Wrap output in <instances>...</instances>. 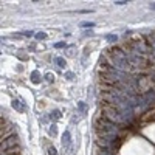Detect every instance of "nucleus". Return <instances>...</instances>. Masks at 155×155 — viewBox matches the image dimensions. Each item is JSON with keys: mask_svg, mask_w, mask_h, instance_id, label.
<instances>
[{"mask_svg": "<svg viewBox=\"0 0 155 155\" xmlns=\"http://www.w3.org/2000/svg\"><path fill=\"white\" fill-rule=\"evenodd\" d=\"M81 27H90V28H92V27H95V23L93 22H82Z\"/></svg>", "mask_w": 155, "mask_h": 155, "instance_id": "a211bd4d", "label": "nucleus"}, {"mask_svg": "<svg viewBox=\"0 0 155 155\" xmlns=\"http://www.w3.org/2000/svg\"><path fill=\"white\" fill-rule=\"evenodd\" d=\"M150 8H152V9H155V2H153V3H150Z\"/></svg>", "mask_w": 155, "mask_h": 155, "instance_id": "393cba45", "label": "nucleus"}, {"mask_svg": "<svg viewBox=\"0 0 155 155\" xmlns=\"http://www.w3.org/2000/svg\"><path fill=\"white\" fill-rule=\"evenodd\" d=\"M61 116H62V115H61V110H58V109L51 112V118H53V120H59Z\"/></svg>", "mask_w": 155, "mask_h": 155, "instance_id": "4468645a", "label": "nucleus"}, {"mask_svg": "<svg viewBox=\"0 0 155 155\" xmlns=\"http://www.w3.org/2000/svg\"><path fill=\"white\" fill-rule=\"evenodd\" d=\"M65 76H67V79H73V78H74V73H71V71H67V73H65Z\"/></svg>", "mask_w": 155, "mask_h": 155, "instance_id": "aec40b11", "label": "nucleus"}, {"mask_svg": "<svg viewBox=\"0 0 155 155\" xmlns=\"http://www.w3.org/2000/svg\"><path fill=\"white\" fill-rule=\"evenodd\" d=\"M95 132L96 137L99 138H118V124H115L113 121L107 120L106 116H98L95 121Z\"/></svg>", "mask_w": 155, "mask_h": 155, "instance_id": "f03ea898", "label": "nucleus"}, {"mask_svg": "<svg viewBox=\"0 0 155 155\" xmlns=\"http://www.w3.org/2000/svg\"><path fill=\"white\" fill-rule=\"evenodd\" d=\"M115 3H116V5H126L127 2H126V0H116Z\"/></svg>", "mask_w": 155, "mask_h": 155, "instance_id": "412c9836", "label": "nucleus"}, {"mask_svg": "<svg viewBox=\"0 0 155 155\" xmlns=\"http://www.w3.org/2000/svg\"><path fill=\"white\" fill-rule=\"evenodd\" d=\"M102 116H106L107 120L113 121L115 124L126 126V124H130L132 123L130 120H127L126 116L123 115V112L118 107L113 106V104H109V102H102Z\"/></svg>", "mask_w": 155, "mask_h": 155, "instance_id": "7ed1b4c3", "label": "nucleus"}, {"mask_svg": "<svg viewBox=\"0 0 155 155\" xmlns=\"http://www.w3.org/2000/svg\"><path fill=\"white\" fill-rule=\"evenodd\" d=\"M127 44L135 53L144 56V58H150V47H149L146 39H134V41L127 42Z\"/></svg>", "mask_w": 155, "mask_h": 155, "instance_id": "20e7f679", "label": "nucleus"}, {"mask_svg": "<svg viewBox=\"0 0 155 155\" xmlns=\"http://www.w3.org/2000/svg\"><path fill=\"white\" fill-rule=\"evenodd\" d=\"M102 61H106L109 65L115 67V68H118L120 71H124V73H129L132 70V65H130V62H129L126 53H124V50L121 47H113L110 50L106 51V54L101 58Z\"/></svg>", "mask_w": 155, "mask_h": 155, "instance_id": "f257e3e1", "label": "nucleus"}, {"mask_svg": "<svg viewBox=\"0 0 155 155\" xmlns=\"http://www.w3.org/2000/svg\"><path fill=\"white\" fill-rule=\"evenodd\" d=\"M47 79L51 82V81H54V76H53V74H47Z\"/></svg>", "mask_w": 155, "mask_h": 155, "instance_id": "4be33fe9", "label": "nucleus"}, {"mask_svg": "<svg viewBox=\"0 0 155 155\" xmlns=\"http://www.w3.org/2000/svg\"><path fill=\"white\" fill-rule=\"evenodd\" d=\"M54 62H56V65L61 67V68H65V65H67V64H65V59H64V58H59V56L54 58Z\"/></svg>", "mask_w": 155, "mask_h": 155, "instance_id": "9b49d317", "label": "nucleus"}, {"mask_svg": "<svg viewBox=\"0 0 155 155\" xmlns=\"http://www.w3.org/2000/svg\"><path fill=\"white\" fill-rule=\"evenodd\" d=\"M12 107H14L17 112H25V106L22 104L19 99H14V101H12Z\"/></svg>", "mask_w": 155, "mask_h": 155, "instance_id": "9d476101", "label": "nucleus"}, {"mask_svg": "<svg viewBox=\"0 0 155 155\" xmlns=\"http://www.w3.org/2000/svg\"><path fill=\"white\" fill-rule=\"evenodd\" d=\"M19 146V138L17 137H8L5 140H2V146H0V149H2V152L8 150V149H12V147H17Z\"/></svg>", "mask_w": 155, "mask_h": 155, "instance_id": "39448f33", "label": "nucleus"}, {"mask_svg": "<svg viewBox=\"0 0 155 155\" xmlns=\"http://www.w3.org/2000/svg\"><path fill=\"white\" fill-rule=\"evenodd\" d=\"M70 144H71V135H70L68 130H65L62 135V146L65 149H70Z\"/></svg>", "mask_w": 155, "mask_h": 155, "instance_id": "0eeeda50", "label": "nucleus"}, {"mask_svg": "<svg viewBox=\"0 0 155 155\" xmlns=\"http://www.w3.org/2000/svg\"><path fill=\"white\" fill-rule=\"evenodd\" d=\"M14 126L12 124H8V126H2V140L8 138V137H12L14 135Z\"/></svg>", "mask_w": 155, "mask_h": 155, "instance_id": "423d86ee", "label": "nucleus"}, {"mask_svg": "<svg viewBox=\"0 0 155 155\" xmlns=\"http://www.w3.org/2000/svg\"><path fill=\"white\" fill-rule=\"evenodd\" d=\"M19 150H20V147L17 146V147H12V149H8V150L2 152V155H17Z\"/></svg>", "mask_w": 155, "mask_h": 155, "instance_id": "f8f14e48", "label": "nucleus"}, {"mask_svg": "<svg viewBox=\"0 0 155 155\" xmlns=\"http://www.w3.org/2000/svg\"><path fill=\"white\" fill-rule=\"evenodd\" d=\"M95 155H115L113 149H106V147H96L95 149Z\"/></svg>", "mask_w": 155, "mask_h": 155, "instance_id": "6e6552de", "label": "nucleus"}, {"mask_svg": "<svg viewBox=\"0 0 155 155\" xmlns=\"http://www.w3.org/2000/svg\"><path fill=\"white\" fill-rule=\"evenodd\" d=\"M22 34H23V36H31V34H33V33H31V31H23V33H22Z\"/></svg>", "mask_w": 155, "mask_h": 155, "instance_id": "b1692460", "label": "nucleus"}, {"mask_svg": "<svg viewBox=\"0 0 155 155\" xmlns=\"http://www.w3.org/2000/svg\"><path fill=\"white\" fill-rule=\"evenodd\" d=\"M36 39H39V41H42V39H47V34L42 33V31H39V33H36Z\"/></svg>", "mask_w": 155, "mask_h": 155, "instance_id": "dca6fc26", "label": "nucleus"}, {"mask_svg": "<svg viewBox=\"0 0 155 155\" xmlns=\"http://www.w3.org/2000/svg\"><path fill=\"white\" fill-rule=\"evenodd\" d=\"M48 153H50V155H58V150H56L54 147H50V149H48Z\"/></svg>", "mask_w": 155, "mask_h": 155, "instance_id": "6ab92c4d", "label": "nucleus"}, {"mask_svg": "<svg viewBox=\"0 0 155 155\" xmlns=\"http://www.w3.org/2000/svg\"><path fill=\"white\" fill-rule=\"evenodd\" d=\"M78 109H79L82 113H85V110H87V106L84 104V102H78Z\"/></svg>", "mask_w": 155, "mask_h": 155, "instance_id": "f3484780", "label": "nucleus"}, {"mask_svg": "<svg viewBox=\"0 0 155 155\" xmlns=\"http://www.w3.org/2000/svg\"><path fill=\"white\" fill-rule=\"evenodd\" d=\"M54 47H56V48H62V47H65V44H64V42H59V44H56Z\"/></svg>", "mask_w": 155, "mask_h": 155, "instance_id": "5701e85b", "label": "nucleus"}, {"mask_svg": "<svg viewBox=\"0 0 155 155\" xmlns=\"http://www.w3.org/2000/svg\"><path fill=\"white\" fill-rule=\"evenodd\" d=\"M41 79H42L41 73H39L37 70H34V71L31 73V82H33V84H39V82H41Z\"/></svg>", "mask_w": 155, "mask_h": 155, "instance_id": "1a4fd4ad", "label": "nucleus"}, {"mask_svg": "<svg viewBox=\"0 0 155 155\" xmlns=\"http://www.w3.org/2000/svg\"><path fill=\"white\" fill-rule=\"evenodd\" d=\"M106 39H107L109 42H112V44H113V42L116 44V41H118V37H116L115 34H107V36H106Z\"/></svg>", "mask_w": 155, "mask_h": 155, "instance_id": "2eb2a0df", "label": "nucleus"}, {"mask_svg": "<svg viewBox=\"0 0 155 155\" xmlns=\"http://www.w3.org/2000/svg\"><path fill=\"white\" fill-rule=\"evenodd\" d=\"M48 134L51 135V137H56V134H58V127L53 124V126H50V129H48Z\"/></svg>", "mask_w": 155, "mask_h": 155, "instance_id": "ddd939ff", "label": "nucleus"}]
</instances>
